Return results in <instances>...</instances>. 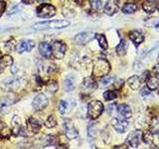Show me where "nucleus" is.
<instances>
[{
    "mask_svg": "<svg viewBox=\"0 0 159 149\" xmlns=\"http://www.w3.org/2000/svg\"><path fill=\"white\" fill-rule=\"evenodd\" d=\"M126 50H127V44L124 40H121L119 44L116 46V51L117 53L118 56H124L126 54Z\"/></svg>",
    "mask_w": 159,
    "mask_h": 149,
    "instance_id": "26",
    "label": "nucleus"
},
{
    "mask_svg": "<svg viewBox=\"0 0 159 149\" xmlns=\"http://www.w3.org/2000/svg\"><path fill=\"white\" fill-rule=\"evenodd\" d=\"M129 39L131 40L136 47H138L144 41V34L140 30H134V31H131L129 33Z\"/></svg>",
    "mask_w": 159,
    "mask_h": 149,
    "instance_id": "14",
    "label": "nucleus"
},
{
    "mask_svg": "<svg viewBox=\"0 0 159 149\" xmlns=\"http://www.w3.org/2000/svg\"><path fill=\"white\" fill-rule=\"evenodd\" d=\"M146 83H147V88L150 91H154V89H157L159 88V79L156 77H149L146 79Z\"/></svg>",
    "mask_w": 159,
    "mask_h": 149,
    "instance_id": "23",
    "label": "nucleus"
},
{
    "mask_svg": "<svg viewBox=\"0 0 159 149\" xmlns=\"http://www.w3.org/2000/svg\"><path fill=\"white\" fill-rule=\"evenodd\" d=\"M36 13L40 18H51L56 15V8L50 4H42L37 8Z\"/></svg>",
    "mask_w": 159,
    "mask_h": 149,
    "instance_id": "4",
    "label": "nucleus"
},
{
    "mask_svg": "<svg viewBox=\"0 0 159 149\" xmlns=\"http://www.w3.org/2000/svg\"><path fill=\"white\" fill-rule=\"evenodd\" d=\"M59 111H60V112H61V114L66 113L69 111V104H68V102H64V101L60 102V103H59Z\"/></svg>",
    "mask_w": 159,
    "mask_h": 149,
    "instance_id": "30",
    "label": "nucleus"
},
{
    "mask_svg": "<svg viewBox=\"0 0 159 149\" xmlns=\"http://www.w3.org/2000/svg\"><path fill=\"white\" fill-rule=\"evenodd\" d=\"M38 1H45V0H38Z\"/></svg>",
    "mask_w": 159,
    "mask_h": 149,
    "instance_id": "44",
    "label": "nucleus"
},
{
    "mask_svg": "<svg viewBox=\"0 0 159 149\" xmlns=\"http://www.w3.org/2000/svg\"><path fill=\"white\" fill-rule=\"evenodd\" d=\"M103 111V104L99 101H93L88 106V115L91 119H97Z\"/></svg>",
    "mask_w": 159,
    "mask_h": 149,
    "instance_id": "3",
    "label": "nucleus"
},
{
    "mask_svg": "<svg viewBox=\"0 0 159 149\" xmlns=\"http://www.w3.org/2000/svg\"><path fill=\"white\" fill-rule=\"evenodd\" d=\"M153 73L155 74L156 76H159V65H156V66L153 68Z\"/></svg>",
    "mask_w": 159,
    "mask_h": 149,
    "instance_id": "38",
    "label": "nucleus"
},
{
    "mask_svg": "<svg viewBox=\"0 0 159 149\" xmlns=\"http://www.w3.org/2000/svg\"><path fill=\"white\" fill-rule=\"evenodd\" d=\"M13 64V59L10 56H4L2 58H0V74H2L4 72V70L7 67L11 66Z\"/></svg>",
    "mask_w": 159,
    "mask_h": 149,
    "instance_id": "22",
    "label": "nucleus"
},
{
    "mask_svg": "<svg viewBox=\"0 0 159 149\" xmlns=\"http://www.w3.org/2000/svg\"><path fill=\"white\" fill-rule=\"evenodd\" d=\"M64 87H65V89H66L67 92H70V91H73L74 89V82L72 79H67L66 81L64 83Z\"/></svg>",
    "mask_w": 159,
    "mask_h": 149,
    "instance_id": "31",
    "label": "nucleus"
},
{
    "mask_svg": "<svg viewBox=\"0 0 159 149\" xmlns=\"http://www.w3.org/2000/svg\"><path fill=\"white\" fill-rule=\"evenodd\" d=\"M75 2L78 3V4H82L83 2H84V0H74Z\"/></svg>",
    "mask_w": 159,
    "mask_h": 149,
    "instance_id": "40",
    "label": "nucleus"
},
{
    "mask_svg": "<svg viewBox=\"0 0 159 149\" xmlns=\"http://www.w3.org/2000/svg\"><path fill=\"white\" fill-rule=\"evenodd\" d=\"M141 136H142V132L140 130L132 131L126 138L127 145H129L132 148L138 147L139 143H140V141H141Z\"/></svg>",
    "mask_w": 159,
    "mask_h": 149,
    "instance_id": "7",
    "label": "nucleus"
},
{
    "mask_svg": "<svg viewBox=\"0 0 159 149\" xmlns=\"http://www.w3.org/2000/svg\"><path fill=\"white\" fill-rule=\"evenodd\" d=\"M70 25V22L67 20H54V21H46L35 24L33 28L36 30H44V29H62L66 28Z\"/></svg>",
    "mask_w": 159,
    "mask_h": 149,
    "instance_id": "2",
    "label": "nucleus"
},
{
    "mask_svg": "<svg viewBox=\"0 0 159 149\" xmlns=\"http://www.w3.org/2000/svg\"><path fill=\"white\" fill-rule=\"evenodd\" d=\"M159 0H145L142 4V8L146 13H153L157 8Z\"/></svg>",
    "mask_w": 159,
    "mask_h": 149,
    "instance_id": "16",
    "label": "nucleus"
},
{
    "mask_svg": "<svg viewBox=\"0 0 159 149\" xmlns=\"http://www.w3.org/2000/svg\"><path fill=\"white\" fill-rule=\"evenodd\" d=\"M22 82L21 79H8L6 81H4L3 83V87H5V88L9 91V89H16L21 87Z\"/></svg>",
    "mask_w": 159,
    "mask_h": 149,
    "instance_id": "15",
    "label": "nucleus"
},
{
    "mask_svg": "<svg viewBox=\"0 0 159 149\" xmlns=\"http://www.w3.org/2000/svg\"><path fill=\"white\" fill-rule=\"evenodd\" d=\"M94 38V35L92 32H82L79 33L76 37H75L74 41L78 45H86L88 44L89 41Z\"/></svg>",
    "mask_w": 159,
    "mask_h": 149,
    "instance_id": "9",
    "label": "nucleus"
},
{
    "mask_svg": "<svg viewBox=\"0 0 159 149\" xmlns=\"http://www.w3.org/2000/svg\"><path fill=\"white\" fill-rule=\"evenodd\" d=\"M157 8H158V11H159V3H158V5H157Z\"/></svg>",
    "mask_w": 159,
    "mask_h": 149,
    "instance_id": "43",
    "label": "nucleus"
},
{
    "mask_svg": "<svg viewBox=\"0 0 159 149\" xmlns=\"http://www.w3.org/2000/svg\"><path fill=\"white\" fill-rule=\"evenodd\" d=\"M39 52L44 58H51L52 57V47L46 42H42L39 45Z\"/></svg>",
    "mask_w": 159,
    "mask_h": 149,
    "instance_id": "17",
    "label": "nucleus"
},
{
    "mask_svg": "<svg viewBox=\"0 0 159 149\" xmlns=\"http://www.w3.org/2000/svg\"><path fill=\"white\" fill-rule=\"evenodd\" d=\"M32 106L35 111H42V109H44L48 106V98L46 97L45 94L39 93L33 99Z\"/></svg>",
    "mask_w": 159,
    "mask_h": 149,
    "instance_id": "6",
    "label": "nucleus"
},
{
    "mask_svg": "<svg viewBox=\"0 0 159 149\" xmlns=\"http://www.w3.org/2000/svg\"><path fill=\"white\" fill-rule=\"evenodd\" d=\"M21 1H22L24 4H31L33 0H21Z\"/></svg>",
    "mask_w": 159,
    "mask_h": 149,
    "instance_id": "39",
    "label": "nucleus"
},
{
    "mask_svg": "<svg viewBox=\"0 0 159 149\" xmlns=\"http://www.w3.org/2000/svg\"><path fill=\"white\" fill-rule=\"evenodd\" d=\"M83 87L84 88V91L87 92H93L97 88V83L93 81L92 78H87L84 79Z\"/></svg>",
    "mask_w": 159,
    "mask_h": 149,
    "instance_id": "21",
    "label": "nucleus"
},
{
    "mask_svg": "<svg viewBox=\"0 0 159 149\" xmlns=\"http://www.w3.org/2000/svg\"><path fill=\"white\" fill-rule=\"evenodd\" d=\"M118 97V93L116 91H107L103 93V97L106 101H112Z\"/></svg>",
    "mask_w": 159,
    "mask_h": 149,
    "instance_id": "28",
    "label": "nucleus"
},
{
    "mask_svg": "<svg viewBox=\"0 0 159 149\" xmlns=\"http://www.w3.org/2000/svg\"><path fill=\"white\" fill-rule=\"evenodd\" d=\"M102 0H93V1H92V8L94 11H99L102 9Z\"/></svg>",
    "mask_w": 159,
    "mask_h": 149,
    "instance_id": "32",
    "label": "nucleus"
},
{
    "mask_svg": "<svg viewBox=\"0 0 159 149\" xmlns=\"http://www.w3.org/2000/svg\"><path fill=\"white\" fill-rule=\"evenodd\" d=\"M116 109H117L118 113L120 114L123 118H129L132 115L131 108L129 107L127 104H119V106H117Z\"/></svg>",
    "mask_w": 159,
    "mask_h": 149,
    "instance_id": "18",
    "label": "nucleus"
},
{
    "mask_svg": "<svg viewBox=\"0 0 159 149\" xmlns=\"http://www.w3.org/2000/svg\"><path fill=\"white\" fill-rule=\"evenodd\" d=\"M142 139H143V141L145 142V143H151V141H152V134H151V132H149V131H147V132H144V133H142Z\"/></svg>",
    "mask_w": 159,
    "mask_h": 149,
    "instance_id": "33",
    "label": "nucleus"
},
{
    "mask_svg": "<svg viewBox=\"0 0 159 149\" xmlns=\"http://www.w3.org/2000/svg\"><path fill=\"white\" fill-rule=\"evenodd\" d=\"M64 128H65V134H66L68 139H74L78 137V130L74 127L71 120H69V119L65 120Z\"/></svg>",
    "mask_w": 159,
    "mask_h": 149,
    "instance_id": "11",
    "label": "nucleus"
},
{
    "mask_svg": "<svg viewBox=\"0 0 159 149\" xmlns=\"http://www.w3.org/2000/svg\"><path fill=\"white\" fill-rule=\"evenodd\" d=\"M66 45L62 41H55L52 46V55L56 59H62L66 53Z\"/></svg>",
    "mask_w": 159,
    "mask_h": 149,
    "instance_id": "5",
    "label": "nucleus"
},
{
    "mask_svg": "<svg viewBox=\"0 0 159 149\" xmlns=\"http://www.w3.org/2000/svg\"><path fill=\"white\" fill-rule=\"evenodd\" d=\"M12 133L14 136L26 135V133L24 131V128L21 124V120H20V118L17 115H15L12 119Z\"/></svg>",
    "mask_w": 159,
    "mask_h": 149,
    "instance_id": "10",
    "label": "nucleus"
},
{
    "mask_svg": "<svg viewBox=\"0 0 159 149\" xmlns=\"http://www.w3.org/2000/svg\"><path fill=\"white\" fill-rule=\"evenodd\" d=\"M137 10V6L134 3H125L122 7V12L125 14L134 13Z\"/></svg>",
    "mask_w": 159,
    "mask_h": 149,
    "instance_id": "27",
    "label": "nucleus"
},
{
    "mask_svg": "<svg viewBox=\"0 0 159 149\" xmlns=\"http://www.w3.org/2000/svg\"><path fill=\"white\" fill-rule=\"evenodd\" d=\"M158 93V96H159V91H158V93Z\"/></svg>",
    "mask_w": 159,
    "mask_h": 149,
    "instance_id": "45",
    "label": "nucleus"
},
{
    "mask_svg": "<svg viewBox=\"0 0 159 149\" xmlns=\"http://www.w3.org/2000/svg\"><path fill=\"white\" fill-rule=\"evenodd\" d=\"M112 81H113V78H111V77H106L104 79H102V84H103V86H107V84H111Z\"/></svg>",
    "mask_w": 159,
    "mask_h": 149,
    "instance_id": "34",
    "label": "nucleus"
},
{
    "mask_svg": "<svg viewBox=\"0 0 159 149\" xmlns=\"http://www.w3.org/2000/svg\"><path fill=\"white\" fill-rule=\"evenodd\" d=\"M35 47V42L32 40H23V41H20L16 47V50L19 54H22L25 52H30L31 50Z\"/></svg>",
    "mask_w": 159,
    "mask_h": 149,
    "instance_id": "12",
    "label": "nucleus"
},
{
    "mask_svg": "<svg viewBox=\"0 0 159 149\" xmlns=\"http://www.w3.org/2000/svg\"><path fill=\"white\" fill-rule=\"evenodd\" d=\"M111 71V65L106 59L99 58L98 59L93 68V74L96 78H102L107 76Z\"/></svg>",
    "mask_w": 159,
    "mask_h": 149,
    "instance_id": "1",
    "label": "nucleus"
},
{
    "mask_svg": "<svg viewBox=\"0 0 159 149\" xmlns=\"http://www.w3.org/2000/svg\"><path fill=\"white\" fill-rule=\"evenodd\" d=\"M27 124H28V128L30 129V131L32 133H38L40 131V122L38 120H36L35 118L33 117H30L27 121Z\"/></svg>",
    "mask_w": 159,
    "mask_h": 149,
    "instance_id": "20",
    "label": "nucleus"
},
{
    "mask_svg": "<svg viewBox=\"0 0 159 149\" xmlns=\"http://www.w3.org/2000/svg\"><path fill=\"white\" fill-rule=\"evenodd\" d=\"M155 28H157V29H159V22H157L156 24H155V26H154Z\"/></svg>",
    "mask_w": 159,
    "mask_h": 149,
    "instance_id": "42",
    "label": "nucleus"
},
{
    "mask_svg": "<svg viewBox=\"0 0 159 149\" xmlns=\"http://www.w3.org/2000/svg\"><path fill=\"white\" fill-rule=\"evenodd\" d=\"M112 126L119 133H124L126 131L128 126V121L125 119H119V118H113L112 119Z\"/></svg>",
    "mask_w": 159,
    "mask_h": 149,
    "instance_id": "13",
    "label": "nucleus"
},
{
    "mask_svg": "<svg viewBox=\"0 0 159 149\" xmlns=\"http://www.w3.org/2000/svg\"><path fill=\"white\" fill-rule=\"evenodd\" d=\"M94 38L98 40V45L101 46V48L102 50H107L108 48V44H107V38H106V36H104L103 34H96V35H94Z\"/></svg>",
    "mask_w": 159,
    "mask_h": 149,
    "instance_id": "25",
    "label": "nucleus"
},
{
    "mask_svg": "<svg viewBox=\"0 0 159 149\" xmlns=\"http://www.w3.org/2000/svg\"><path fill=\"white\" fill-rule=\"evenodd\" d=\"M5 8H6V3H5L3 0H0V17H1V15L4 13Z\"/></svg>",
    "mask_w": 159,
    "mask_h": 149,
    "instance_id": "35",
    "label": "nucleus"
},
{
    "mask_svg": "<svg viewBox=\"0 0 159 149\" xmlns=\"http://www.w3.org/2000/svg\"><path fill=\"white\" fill-rule=\"evenodd\" d=\"M127 84H128V86L131 88V89L136 91V89H138L141 87V84H142L141 78H139L138 76H132L127 79Z\"/></svg>",
    "mask_w": 159,
    "mask_h": 149,
    "instance_id": "19",
    "label": "nucleus"
},
{
    "mask_svg": "<svg viewBox=\"0 0 159 149\" xmlns=\"http://www.w3.org/2000/svg\"><path fill=\"white\" fill-rule=\"evenodd\" d=\"M122 86H123V81H122V79H118V81L114 82V87H116L117 89L122 88Z\"/></svg>",
    "mask_w": 159,
    "mask_h": 149,
    "instance_id": "36",
    "label": "nucleus"
},
{
    "mask_svg": "<svg viewBox=\"0 0 159 149\" xmlns=\"http://www.w3.org/2000/svg\"><path fill=\"white\" fill-rule=\"evenodd\" d=\"M127 146H116L114 148H126Z\"/></svg>",
    "mask_w": 159,
    "mask_h": 149,
    "instance_id": "41",
    "label": "nucleus"
},
{
    "mask_svg": "<svg viewBox=\"0 0 159 149\" xmlns=\"http://www.w3.org/2000/svg\"><path fill=\"white\" fill-rule=\"evenodd\" d=\"M151 93V91L149 88H143L142 91H141V96H143V97H146V96H148L149 93Z\"/></svg>",
    "mask_w": 159,
    "mask_h": 149,
    "instance_id": "37",
    "label": "nucleus"
},
{
    "mask_svg": "<svg viewBox=\"0 0 159 149\" xmlns=\"http://www.w3.org/2000/svg\"><path fill=\"white\" fill-rule=\"evenodd\" d=\"M45 125H46L48 128H53L57 125V119L56 117H55L54 115H50L48 118L46 122H45Z\"/></svg>",
    "mask_w": 159,
    "mask_h": 149,
    "instance_id": "29",
    "label": "nucleus"
},
{
    "mask_svg": "<svg viewBox=\"0 0 159 149\" xmlns=\"http://www.w3.org/2000/svg\"><path fill=\"white\" fill-rule=\"evenodd\" d=\"M119 0H108L104 6V13L108 16H112L119 10Z\"/></svg>",
    "mask_w": 159,
    "mask_h": 149,
    "instance_id": "8",
    "label": "nucleus"
},
{
    "mask_svg": "<svg viewBox=\"0 0 159 149\" xmlns=\"http://www.w3.org/2000/svg\"><path fill=\"white\" fill-rule=\"evenodd\" d=\"M10 129L4 122L0 121V138L2 139H8L10 136Z\"/></svg>",
    "mask_w": 159,
    "mask_h": 149,
    "instance_id": "24",
    "label": "nucleus"
}]
</instances>
